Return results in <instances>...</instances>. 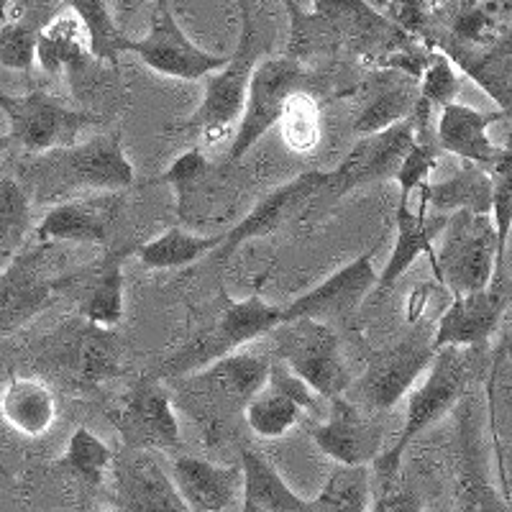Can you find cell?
<instances>
[{
	"label": "cell",
	"mask_w": 512,
	"mask_h": 512,
	"mask_svg": "<svg viewBox=\"0 0 512 512\" xmlns=\"http://www.w3.org/2000/svg\"><path fill=\"white\" fill-rule=\"evenodd\" d=\"M397 223V241L390 254V262L382 272H377V285L390 287L400 280L402 274L413 267L418 256H428L431 267L436 262V241L441 233L446 216L443 213H428L425 203L420 200V208H410V200H400L395 213Z\"/></svg>",
	"instance_id": "24"
},
{
	"label": "cell",
	"mask_w": 512,
	"mask_h": 512,
	"mask_svg": "<svg viewBox=\"0 0 512 512\" xmlns=\"http://www.w3.org/2000/svg\"><path fill=\"white\" fill-rule=\"evenodd\" d=\"M277 356L320 397L333 400L349 392V367L341 359V344L328 323L315 318H295L269 331Z\"/></svg>",
	"instance_id": "6"
},
{
	"label": "cell",
	"mask_w": 512,
	"mask_h": 512,
	"mask_svg": "<svg viewBox=\"0 0 512 512\" xmlns=\"http://www.w3.org/2000/svg\"><path fill=\"white\" fill-rule=\"evenodd\" d=\"M374 254H377V246L356 256L354 262L333 272L318 287L292 300L285 310H280V323L295 318H315L331 326L333 320L344 323V320L354 318L356 310L364 303V297L377 285Z\"/></svg>",
	"instance_id": "15"
},
{
	"label": "cell",
	"mask_w": 512,
	"mask_h": 512,
	"mask_svg": "<svg viewBox=\"0 0 512 512\" xmlns=\"http://www.w3.org/2000/svg\"><path fill=\"white\" fill-rule=\"evenodd\" d=\"M123 210V195L118 190H100V195L72 198L54 205L36 228L39 244H98L108 246L113 226Z\"/></svg>",
	"instance_id": "19"
},
{
	"label": "cell",
	"mask_w": 512,
	"mask_h": 512,
	"mask_svg": "<svg viewBox=\"0 0 512 512\" xmlns=\"http://www.w3.org/2000/svg\"><path fill=\"white\" fill-rule=\"evenodd\" d=\"M415 144L413 118H402L387 128H379L374 134H364L354 144L349 157L333 169L336 177V195L356 190L372 182L395 180L402 159Z\"/></svg>",
	"instance_id": "18"
},
{
	"label": "cell",
	"mask_w": 512,
	"mask_h": 512,
	"mask_svg": "<svg viewBox=\"0 0 512 512\" xmlns=\"http://www.w3.org/2000/svg\"><path fill=\"white\" fill-rule=\"evenodd\" d=\"M169 474L187 512L239 510L241 466H218L200 456H180L172 461Z\"/></svg>",
	"instance_id": "22"
},
{
	"label": "cell",
	"mask_w": 512,
	"mask_h": 512,
	"mask_svg": "<svg viewBox=\"0 0 512 512\" xmlns=\"http://www.w3.org/2000/svg\"><path fill=\"white\" fill-rule=\"evenodd\" d=\"M459 93V72H456L454 62L446 57V54L438 49L431 52V59L425 64L423 75L418 77V103L428 105V108H438L441 111L443 105L456 100Z\"/></svg>",
	"instance_id": "43"
},
{
	"label": "cell",
	"mask_w": 512,
	"mask_h": 512,
	"mask_svg": "<svg viewBox=\"0 0 512 512\" xmlns=\"http://www.w3.org/2000/svg\"><path fill=\"white\" fill-rule=\"evenodd\" d=\"M111 500L123 512H187L154 448H123L111 459Z\"/></svg>",
	"instance_id": "12"
},
{
	"label": "cell",
	"mask_w": 512,
	"mask_h": 512,
	"mask_svg": "<svg viewBox=\"0 0 512 512\" xmlns=\"http://www.w3.org/2000/svg\"><path fill=\"white\" fill-rule=\"evenodd\" d=\"M241 512H310L303 500L282 479L277 466L259 451H241Z\"/></svg>",
	"instance_id": "26"
},
{
	"label": "cell",
	"mask_w": 512,
	"mask_h": 512,
	"mask_svg": "<svg viewBox=\"0 0 512 512\" xmlns=\"http://www.w3.org/2000/svg\"><path fill=\"white\" fill-rule=\"evenodd\" d=\"M428 367H431V372H428L425 382L408 397V418H405L400 438H397L395 446L374 456V472L400 469L402 454L408 451L415 436H420L425 428H431L443 415L451 413L459 405L461 397L466 395V387L472 379V354L466 351V346H441V349H436Z\"/></svg>",
	"instance_id": "3"
},
{
	"label": "cell",
	"mask_w": 512,
	"mask_h": 512,
	"mask_svg": "<svg viewBox=\"0 0 512 512\" xmlns=\"http://www.w3.org/2000/svg\"><path fill=\"white\" fill-rule=\"evenodd\" d=\"M308 3H310V0H285L287 11H292V8H305Z\"/></svg>",
	"instance_id": "50"
},
{
	"label": "cell",
	"mask_w": 512,
	"mask_h": 512,
	"mask_svg": "<svg viewBox=\"0 0 512 512\" xmlns=\"http://www.w3.org/2000/svg\"><path fill=\"white\" fill-rule=\"evenodd\" d=\"M13 3H16V0H0V21H3V18H6L8 8H11Z\"/></svg>",
	"instance_id": "51"
},
{
	"label": "cell",
	"mask_w": 512,
	"mask_h": 512,
	"mask_svg": "<svg viewBox=\"0 0 512 512\" xmlns=\"http://www.w3.org/2000/svg\"><path fill=\"white\" fill-rule=\"evenodd\" d=\"M123 254L111 256L95 274L88 295L80 305L82 320L93 326L113 328L123 320Z\"/></svg>",
	"instance_id": "37"
},
{
	"label": "cell",
	"mask_w": 512,
	"mask_h": 512,
	"mask_svg": "<svg viewBox=\"0 0 512 512\" xmlns=\"http://www.w3.org/2000/svg\"><path fill=\"white\" fill-rule=\"evenodd\" d=\"M208 169L210 164L208 159H205V154L200 152V149H190V152L180 154L175 162L169 164V169L159 177V182H162V185L175 187L177 200H180L182 195H185V192L190 190V187L205 175V172H208Z\"/></svg>",
	"instance_id": "47"
},
{
	"label": "cell",
	"mask_w": 512,
	"mask_h": 512,
	"mask_svg": "<svg viewBox=\"0 0 512 512\" xmlns=\"http://www.w3.org/2000/svg\"><path fill=\"white\" fill-rule=\"evenodd\" d=\"M451 62H456L469 77H474L479 88L492 95L500 111L510 113V90H512V72H510V44L507 39L497 41L492 47H484V52H469L461 44H448L441 49Z\"/></svg>",
	"instance_id": "31"
},
{
	"label": "cell",
	"mask_w": 512,
	"mask_h": 512,
	"mask_svg": "<svg viewBox=\"0 0 512 512\" xmlns=\"http://www.w3.org/2000/svg\"><path fill=\"white\" fill-rule=\"evenodd\" d=\"M31 223L26 190L11 177H0V246L16 249L24 241Z\"/></svg>",
	"instance_id": "41"
},
{
	"label": "cell",
	"mask_w": 512,
	"mask_h": 512,
	"mask_svg": "<svg viewBox=\"0 0 512 512\" xmlns=\"http://www.w3.org/2000/svg\"><path fill=\"white\" fill-rule=\"evenodd\" d=\"M489 418H492V436H495V456L500 466L502 497L510 502V482H507V448H510V351H507V336H502L500 346L492 359V374H489Z\"/></svg>",
	"instance_id": "32"
},
{
	"label": "cell",
	"mask_w": 512,
	"mask_h": 512,
	"mask_svg": "<svg viewBox=\"0 0 512 512\" xmlns=\"http://www.w3.org/2000/svg\"><path fill=\"white\" fill-rule=\"evenodd\" d=\"M236 3H241V0H236Z\"/></svg>",
	"instance_id": "54"
},
{
	"label": "cell",
	"mask_w": 512,
	"mask_h": 512,
	"mask_svg": "<svg viewBox=\"0 0 512 512\" xmlns=\"http://www.w3.org/2000/svg\"><path fill=\"white\" fill-rule=\"evenodd\" d=\"M0 415L13 431L39 438L57 420V397L39 377H11L0 392Z\"/></svg>",
	"instance_id": "27"
},
{
	"label": "cell",
	"mask_w": 512,
	"mask_h": 512,
	"mask_svg": "<svg viewBox=\"0 0 512 512\" xmlns=\"http://www.w3.org/2000/svg\"><path fill=\"white\" fill-rule=\"evenodd\" d=\"M267 384H272V387H277L280 392H285L287 397H290L292 402H297L300 408L305 410V413H310L313 418H318L320 415V395L318 392L310 387L305 379L297 377L295 372H292L290 367H287L285 361L277 356V359H272V364H269V374H267Z\"/></svg>",
	"instance_id": "44"
},
{
	"label": "cell",
	"mask_w": 512,
	"mask_h": 512,
	"mask_svg": "<svg viewBox=\"0 0 512 512\" xmlns=\"http://www.w3.org/2000/svg\"><path fill=\"white\" fill-rule=\"evenodd\" d=\"M49 249L52 244H39L36 249L11 256L0 269V338L26 326L75 282V277L49 274Z\"/></svg>",
	"instance_id": "10"
},
{
	"label": "cell",
	"mask_w": 512,
	"mask_h": 512,
	"mask_svg": "<svg viewBox=\"0 0 512 512\" xmlns=\"http://www.w3.org/2000/svg\"><path fill=\"white\" fill-rule=\"evenodd\" d=\"M8 134H0V154H3V149H6V144H8Z\"/></svg>",
	"instance_id": "52"
},
{
	"label": "cell",
	"mask_w": 512,
	"mask_h": 512,
	"mask_svg": "<svg viewBox=\"0 0 512 512\" xmlns=\"http://www.w3.org/2000/svg\"><path fill=\"white\" fill-rule=\"evenodd\" d=\"M372 507V477L369 464H336L310 512H367Z\"/></svg>",
	"instance_id": "33"
},
{
	"label": "cell",
	"mask_w": 512,
	"mask_h": 512,
	"mask_svg": "<svg viewBox=\"0 0 512 512\" xmlns=\"http://www.w3.org/2000/svg\"><path fill=\"white\" fill-rule=\"evenodd\" d=\"M436 249L433 280L451 295L484 290L492 282L497 262V233L489 213L454 210L443 223Z\"/></svg>",
	"instance_id": "5"
},
{
	"label": "cell",
	"mask_w": 512,
	"mask_h": 512,
	"mask_svg": "<svg viewBox=\"0 0 512 512\" xmlns=\"http://www.w3.org/2000/svg\"><path fill=\"white\" fill-rule=\"evenodd\" d=\"M323 192L336 195V177H333V172H303V175H297L295 180L285 182V185L269 192L267 198L259 200L244 221L223 231V244L218 249H223V256H228L239 249L244 241L280 231L292 218L303 213L305 205L318 200Z\"/></svg>",
	"instance_id": "16"
},
{
	"label": "cell",
	"mask_w": 512,
	"mask_h": 512,
	"mask_svg": "<svg viewBox=\"0 0 512 512\" xmlns=\"http://www.w3.org/2000/svg\"><path fill=\"white\" fill-rule=\"evenodd\" d=\"M313 441L336 464H372L382 451V425L369 418L356 402L333 397L326 423L313 428Z\"/></svg>",
	"instance_id": "20"
},
{
	"label": "cell",
	"mask_w": 512,
	"mask_h": 512,
	"mask_svg": "<svg viewBox=\"0 0 512 512\" xmlns=\"http://www.w3.org/2000/svg\"><path fill=\"white\" fill-rule=\"evenodd\" d=\"M425 208L433 213H454V210H472V213H489L492 208V175L474 162L461 159L459 169L448 180L420 182L415 187Z\"/></svg>",
	"instance_id": "28"
},
{
	"label": "cell",
	"mask_w": 512,
	"mask_h": 512,
	"mask_svg": "<svg viewBox=\"0 0 512 512\" xmlns=\"http://www.w3.org/2000/svg\"><path fill=\"white\" fill-rule=\"evenodd\" d=\"M292 57L308 49H349L359 54H390L413 36L402 34L390 18L369 8L364 0H310V11L292 8Z\"/></svg>",
	"instance_id": "2"
},
{
	"label": "cell",
	"mask_w": 512,
	"mask_h": 512,
	"mask_svg": "<svg viewBox=\"0 0 512 512\" xmlns=\"http://www.w3.org/2000/svg\"><path fill=\"white\" fill-rule=\"evenodd\" d=\"M415 98H418V88H415L413 77H410L408 82L384 88L382 93L359 113V118L354 121V131L359 136L374 134L379 128H387L392 126V123L402 121V118H410V113H413L415 108Z\"/></svg>",
	"instance_id": "39"
},
{
	"label": "cell",
	"mask_w": 512,
	"mask_h": 512,
	"mask_svg": "<svg viewBox=\"0 0 512 512\" xmlns=\"http://www.w3.org/2000/svg\"><path fill=\"white\" fill-rule=\"evenodd\" d=\"M139 3L141 0H118V6H116L118 18H121V21H128V18H131V13L139 8Z\"/></svg>",
	"instance_id": "49"
},
{
	"label": "cell",
	"mask_w": 512,
	"mask_h": 512,
	"mask_svg": "<svg viewBox=\"0 0 512 512\" xmlns=\"http://www.w3.org/2000/svg\"><path fill=\"white\" fill-rule=\"evenodd\" d=\"M438 157H441V146H438L436 134L431 131H415V144L402 159L397 169V185H400V200H410L415 195V187L428 180L433 169H436Z\"/></svg>",
	"instance_id": "42"
},
{
	"label": "cell",
	"mask_w": 512,
	"mask_h": 512,
	"mask_svg": "<svg viewBox=\"0 0 512 512\" xmlns=\"http://www.w3.org/2000/svg\"><path fill=\"white\" fill-rule=\"evenodd\" d=\"M497 18L489 8H472V11H464L454 24L456 39H461L464 47H492L497 44Z\"/></svg>",
	"instance_id": "45"
},
{
	"label": "cell",
	"mask_w": 512,
	"mask_h": 512,
	"mask_svg": "<svg viewBox=\"0 0 512 512\" xmlns=\"http://www.w3.org/2000/svg\"><path fill=\"white\" fill-rule=\"evenodd\" d=\"M128 52H134L146 67L164 77L177 80H203L210 72L221 70L228 57L200 49L177 24L169 0H157L152 13L149 34L144 39L128 41Z\"/></svg>",
	"instance_id": "11"
},
{
	"label": "cell",
	"mask_w": 512,
	"mask_h": 512,
	"mask_svg": "<svg viewBox=\"0 0 512 512\" xmlns=\"http://www.w3.org/2000/svg\"><path fill=\"white\" fill-rule=\"evenodd\" d=\"M244 415L246 425L256 436L282 438L303 420L305 410L297 402H292L285 392H280L272 384H264L262 390L244 405Z\"/></svg>",
	"instance_id": "38"
},
{
	"label": "cell",
	"mask_w": 512,
	"mask_h": 512,
	"mask_svg": "<svg viewBox=\"0 0 512 512\" xmlns=\"http://www.w3.org/2000/svg\"><path fill=\"white\" fill-rule=\"evenodd\" d=\"M0 474H3V477H6V479H11V474H8V469H6V466H3V461H0Z\"/></svg>",
	"instance_id": "53"
},
{
	"label": "cell",
	"mask_w": 512,
	"mask_h": 512,
	"mask_svg": "<svg viewBox=\"0 0 512 512\" xmlns=\"http://www.w3.org/2000/svg\"><path fill=\"white\" fill-rule=\"evenodd\" d=\"M108 420L128 448L169 451L180 446V423L159 377H141L131 384L116 408L108 410Z\"/></svg>",
	"instance_id": "13"
},
{
	"label": "cell",
	"mask_w": 512,
	"mask_h": 512,
	"mask_svg": "<svg viewBox=\"0 0 512 512\" xmlns=\"http://www.w3.org/2000/svg\"><path fill=\"white\" fill-rule=\"evenodd\" d=\"M269 364H272L269 354L241 346L195 372L192 379L205 384V390L216 400L226 402L228 410H236L244 408L246 402L267 384Z\"/></svg>",
	"instance_id": "23"
},
{
	"label": "cell",
	"mask_w": 512,
	"mask_h": 512,
	"mask_svg": "<svg viewBox=\"0 0 512 512\" xmlns=\"http://www.w3.org/2000/svg\"><path fill=\"white\" fill-rule=\"evenodd\" d=\"M510 303V290H507V277L492 280L484 290L456 292L446 303V308L438 315V326L433 333V349L441 346H472L484 344L497 323L505 315Z\"/></svg>",
	"instance_id": "17"
},
{
	"label": "cell",
	"mask_w": 512,
	"mask_h": 512,
	"mask_svg": "<svg viewBox=\"0 0 512 512\" xmlns=\"http://www.w3.org/2000/svg\"><path fill=\"white\" fill-rule=\"evenodd\" d=\"M461 474L456 489V507L459 510H497L507 512L502 497L495 495V487L484 479V461H479V433L474 425V408L469 397H461Z\"/></svg>",
	"instance_id": "30"
},
{
	"label": "cell",
	"mask_w": 512,
	"mask_h": 512,
	"mask_svg": "<svg viewBox=\"0 0 512 512\" xmlns=\"http://www.w3.org/2000/svg\"><path fill=\"white\" fill-rule=\"evenodd\" d=\"M24 175L39 200L75 198L82 190H123L134 185V167L118 131L31 154Z\"/></svg>",
	"instance_id": "1"
},
{
	"label": "cell",
	"mask_w": 512,
	"mask_h": 512,
	"mask_svg": "<svg viewBox=\"0 0 512 512\" xmlns=\"http://www.w3.org/2000/svg\"><path fill=\"white\" fill-rule=\"evenodd\" d=\"M433 341H428L423 331L415 336L402 338L390 349L379 351L369 361L367 372L361 374L359 382H351L349 390L356 400L369 410H390L402 397L413 390L415 379L428 369L433 361Z\"/></svg>",
	"instance_id": "14"
},
{
	"label": "cell",
	"mask_w": 512,
	"mask_h": 512,
	"mask_svg": "<svg viewBox=\"0 0 512 512\" xmlns=\"http://www.w3.org/2000/svg\"><path fill=\"white\" fill-rule=\"evenodd\" d=\"M274 326H280V310L264 303L259 295L246 297L241 303L226 297L218 318L164 361L159 379H177L200 372L221 356L249 346L259 336H269Z\"/></svg>",
	"instance_id": "4"
},
{
	"label": "cell",
	"mask_w": 512,
	"mask_h": 512,
	"mask_svg": "<svg viewBox=\"0 0 512 512\" xmlns=\"http://www.w3.org/2000/svg\"><path fill=\"white\" fill-rule=\"evenodd\" d=\"M451 292L441 285V282H420L413 287V292L408 295V305H405V318H408L410 326H418L420 320L428 318V313H433V305L448 297Z\"/></svg>",
	"instance_id": "48"
},
{
	"label": "cell",
	"mask_w": 512,
	"mask_h": 512,
	"mask_svg": "<svg viewBox=\"0 0 512 512\" xmlns=\"http://www.w3.org/2000/svg\"><path fill=\"white\" fill-rule=\"evenodd\" d=\"M303 77V64L292 54L282 57L259 59L251 70L249 85H246V103L241 111L239 131L233 136L228 162L236 164L251 152V146L267 134L269 128L277 126L285 100L297 82Z\"/></svg>",
	"instance_id": "9"
},
{
	"label": "cell",
	"mask_w": 512,
	"mask_h": 512,
	"mask_svg": "<svg viewBox=\"0 0 512 512\" xmlns=\"http://www.w3.org/2000/svg\"><path fill=\"white\" fill-rule=\"evenodd\" d=\"M90 57L88 31L75 13L52 16L36 36V62L47 75L80 72Z\"/></svg>",
	"instance_id": "29"
},
{
	"label": "cell",
	"mask_w": 512,
	"mask_h": 512,
	"mask_svg": "<svg viewBox=\"0 0 512 512\" xmlns=\"http://www.w3.org/2000/svg\"><path fill=\"white\" fill-rule=\"evenodd\" d=\"M387 18L402 34L420 39V36H428L431 6H428V0H390L387 3Z\"/></svg>",
	"instance_id": "46"
},
{
	"label": "cell",
	"mask_w": 512,
	"mask_h": 512,
	"mask_svg": "<svg viewBox=\"0 0 512 512\" xmlns=\"http://www.w3.org/2000/svg\"><path fill=\"white\" fill-rule=\"evenodd\" d=\"M507 116L510 113L505 111H477L472 105L451 100L438 113L436 141L441 146V152L454 154L464 162L479 164L489 172L500 159L512 154L505 146H497L492 136L487 134L489 126H495L497 121H505Z\"/></svg>",
	"instance_id": "21"
},
{
	"label": "cell",
	"mask_w": 512,
	"mask_h": 512,
	"mask_svg": "<svg viewBox=\"0 0 512 512\" xmlns=\"http://www.w3.org/2000/svg\"><path fill=\"white\" fill-rule=\"evenodd\" d=\"M0 116L6 118L8 139L29 154L75 144L85 128L103 121V116L67 108L47 93H0Z\"/></svg>",
	"instance_id": "8"
},
{
	"label": "cell",
	"mask_w": 512,
	"mask_h": 512,
	"mask_svg": "<svg viewBox=\"0 0 512 512\" xmlns=\"http://www.w3.org/2000/svg\"><path fill=\"white\" fill-rule=\"evenodd\" d=\"M59 3H62V8H70L88 31L90 57L116 64L118 57L128 52L131 39H126V34L118 26L116 16L108 8V0H59Z\"/></svg>",
	"instance_id": "35"
},
{
	"label": "cell",
	"mask_w": 512,
	"mask_h": 512,
	"mask_svg": "<svg viewBox=\"0 0 512 512\" xmlns=\"http://www.w3.org/2000/svg\"><path fill=\"white\" fill-rule=\"evenodd\" d=\"M111 459V448L105 446L90 428L82 425V428H77L70 436L67 451L62 456V464L85 484L100 487L105 482V472L111 466Z\"/></svg>",
	"instance_id": "40"
},
{
	"label": "cell",
	"mask_w": 512,
	"mask_h": 512,
	"mask_svg": "<svg viewBox=\"0 0 512 512\" xmlns=\"http://www.w3.org/2000/svg\"><path fill=\"white\" fill-rule=\"evenodd\" d=\"M277 126H280L282 144L292 154L315 152L323 139V113H320L318 100L303 90H292Z\"/></svg>",
	"instance_id": "36"
},
{
	"label": "cell",
	"mask_w": 512,
	"mask_h": 512,
	"mask_svg": "<svg viewBox=\"0 0 512 512\" xmlns=\"http://www.w3.org/2000/svg\"><path fill=\"white\" fill-rule=\"evenodd\" d=\"M64 344V364L80 387H98L121 372V346L111 328H100L82 320Z\"/></svg>",
	"instance_id": "25"
},
{
	"label": "cell",
	"mask_w": 512,
	"mask_h": 512,
	"mask_svg": "<svg viewBox=\"0 0 512 512\" xmlns=\"http://www.w3.org/2000/svg\"><path fill=\"white\" fill-rule=\"evenodd\" d=\"M223 244V233L216 236H195L182 228H169L157 239L146 241L136 249L139 262L149 269H175L195 264L205 254L216 251Z\"/></svg>",
	"instance_id": "34"
},
{
	"label": "cell",
	"mask_w": 512,
	"mask_h": 512,
	"mask_svg": "<svg viewBox=\"0 0 512 512\" xmlns=\"http://www.w3.org/2000/svg\"><path fill=\"white\" fill-rule=\"evenodd\" d=\"M241 39L236 52L228 57L221 70L203 77L205 93L198 111L185 123L187 131H200L205 144H218L228 128L241 118L246 103V85L256 64V26L249 3L241 0Z\"/></svg>",
	"instance_id": "7"
}]
</instances>
